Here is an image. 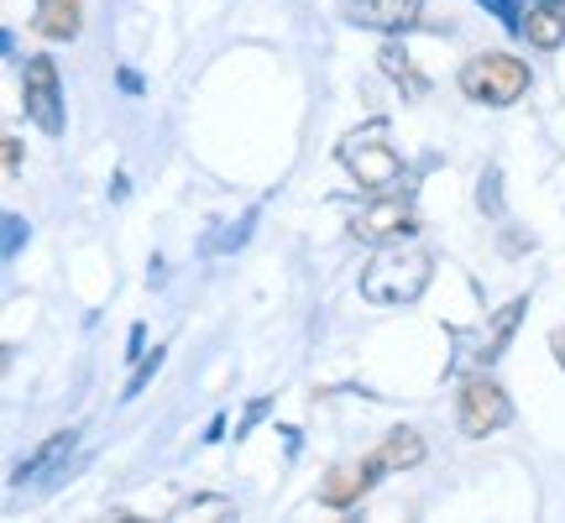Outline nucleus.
Here are the masks:
<instances>
[{"mask_svg": "<svg viewBox=\"0 0 565 523\" xmlns=\"http://www.w3.org/2000/svg\"><path fill=\"white\" fill-rule=\"evenodd\" d=\"M524 38L534 42V47H561V42H565V11L555 6V0H545V6H529Z\"/></svg>", "mask_w": 565, "mask_h": 523, "instance_id": "obj_12", "label": "nucleus"}, {"mask_svg": "<svg viewBox=\"0 0 565 523\" xmlns=\"http://www.w3.org/2000/svg\"><path fill=\"white\" fill-rule=\"evenodd\" d=\"M519 314H524V299H513V303H503V309H498V324H492V335H487V345H482L487 362H498V356L508 351V335H513Z\"/></svg>", "mask_w": 565, "mask_h": 523, "instance_id": "obj_13", "label": "nucleus"}, {"mask_svg": "<svg viewBox=\"0 0 565 523\" xmlns=\"http://www.w3.org/2000/svg\"><path fill=\"white\" fill-rule=\"evenodd\" d=\"M345 17L372 32H408L424 17V0H345Z\"/></svg>", "mask_w": 565, "mask_h": 523, "instance_id": "obj_7", "label": "nucleus"}, {"mask_svg": "<svg viewBox=\"0 0 565 523\" xmlns=\"http://www.w3.org/2000/svg\"><path fill=\"white\" fill-rule=\"evenodd\" d=\"M74 445H79V435H74V429H58V435H47V440H42L38 450H32V456L17 466V471H11V482H38L42 471H53V466H58L63 456L74 450Z\"/></svg>", "mask_w": 565, "mask_h": 523, "instance_id": "obj_10", "label": "nucleus"}, {"mask_svg": "<svg viewBox=\"0 0 565 523\" xmlns=\"http://www.w3.org/2000/svg\"><path fill=\"white\" fill-rule=\"evenodd\" d=\"M529 89V63L513 53H477L461 68V95L477 105H513Z\"/></svg>", "mask_w": 565, "mask_h": 523, "instance_id": "obj_3", "label": "nucleus"}, {"mask_svg": "<svg viewBox=\"0 0 565 523\" xmlns=\"http://www.w3.org/2000/svg\"><path fill=\"white\" fill-rule=\"evenodd\" d=\"M377 477H383V471L372 466V456H366V461H356V466H335V471L320 482V503L324 508H351L366 487L377 482Z\"/></svg>", "mask_w": 565, "mask_h": 523, "instance_id": "obj_8", "label": "nucleus"}, {"mask_svg": "<svg viewBox=\"0 0 565 523\" xmlns=\"http://www.w3.org/2000/svg\"><path fill=\"white\" fill-rule=\"evenodd\" d=\"M508 419H513V403H508L503 387L492 383V377H466L461 398H456V424H461L466 440H487Z\"/></svg>", "mask_w": 565, "mask_h": 523, "instance_id": "obj_4", "label": "nucleus"}, {"mask_svg": "<svg viewBox=\"0 0 565 523\" xmlns=\"http://www.w3.org/2000/svg\"><path fill=\"white\" fill-rule=\"evenodd\" d=\"M21 110H26V121L38 126V131H47V137L63 131V89H58L53 58H26V68H21Z\"/></svg>", "mask_w": 565, "mask_h": 523, "instance_id": "obj_5", "label": "nucleus"}, {"mask_svg": "<svg viewBox=\"0 0 565 523\" xmlns=\"http://www.w3.org/2000/svg\"><path fill=\"white\" fill-rule=\"evenodd\" d=\"M17 168H21V141H17V137H6V173L17 179Z\"/></svg>", "mask_w": 565, "mask_h": 523, "instance_id": "obj_15", "label": "nucleus"}, {"mask_svg": "<svg viewBox=\"0 0 565 523\" xmlns=\"http://www.w3.org/2000/svg\"><path fill=\"white\" fill-rule=\"evenodd\" d=\"M414 225H419V210H414V200L408 194H383V200H372L356 215V242H372V246H387V242H404V236H414Z\"/></svg>", "mask_w": 565, "mask_h": 523, "instance_id": "obj_6", "label": "nucleus"}, {"mask_svg": "<svg viewBox=\"0 0 565 523\" xmlns=\"http://www.w3.org/2000/svg\"><path fill=\"white\" fill-rule=\"evenodd\" d=\"M419 461H424L419 429H393V435L372 450V466H377V471H408V466H419Z\"/></svg>", "mask_w": 565, "mask_h": 523, "instance_id": "obj_11", "label": "nucleus"}, {"mask_svg": "<svg viewBox=\"0 0 565 523\" xmlns=\"http://www.w3.org/2000/svg\"><path fill=\"white\" fill-rule=\"evenodd\" d=\"M429 273H435V257L414 242H387L377 246V257L362 267V299L383 303V309H398V303H414L429 288Z\"/></svg>", "mask_w": 565, "mask_h": 523, "instance_id": "obj_1", "label": "nucleus"}, {"mask_svg": "<svg viewBox=\"0 0 565 523\" xmlns=\"http://www.w3.org/2000/svg\"><path fill=\"white\" fill-rule=\"evenodd\" d=\"M383 68H387V74H393V79H404L408 89H414V95H419V89H424V79H419V74H414V63H408V53H404V47H398V42H387V47H383Z\"/></svg>", "mask_w": 565, "mask_h": 523, "instance_id": "obj_14", "label": "nucleus"}, {"mask_svg": "<svg viewBox=\"0 0 565 523\" xmlns=\"http://www.w3.org/2000/svg\"><path fill=\"white\" fill-rule=\"evenodd\" d=\"M550 345H555V362H561V372H565V330H555V335H550Z\"/></svg>", "mask_w": 565, "mask_h": 523, "instance_id": "obj_16", "label": "nucleus"}, {"mask_svg": "<svg viewBox=\"0 0 565 523\" xmlns=\"http://www.w3.org/2000/svg\"><path fill=\"white\" fill-rule=\"evenodd\" d=\"M341 162L362 189H393L404 179V158H398V147H393L383 121H366L362 131H351L341 141Z\"/></svg>", "mask_w": 565, "mask_h": 523, "instance_id": "obj_2", "label": "nucleus"}, {"mask_svg": "<svg viewBox=\"0 0 565 523\" xmlns=\"http://www.w3.org/2000/svg\"><path fill=\"white\" fill-rule=\"evenodd\" d=\"M32 32L53 42L79 38V0H38L32 6Z\"/></svg>", "mask_w": 565, "mask_h": 523, "instance_id": "obj_9", "label": "nucleus"}]
</instances>
